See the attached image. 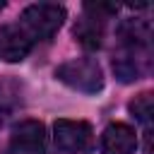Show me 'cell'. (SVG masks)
<instances>
[{"instance_id": "cell-6", "label": "cell", "mask_w": 154, "mask_h": 154, "mask_svg": "<svg viewBox=\"0 0 154 154\" xmlns=\"http://www.w3.org/2000/svg\"><path fill=\"white\" fill-rule=\"evenodd\" d=\"M31 38L24 34L19 24H5L0 26V58L7 63H19L29 55Z\"/></svg>"}, {"instance_id": "cell-7", "label": "cell", "mask_w": 154, "mask_h": 154, "mask_svg": "<svg viewBox=\"0 0 154 154\" xmlns=\"http://www.w3.org/2000/svg\"><path fill=\"white\" fill-rule=\"evenodd\" d=\"M137 149V135L125 123H111L101 132V154H132Z\"/></svg>"}, {"instance_id": "cell-1", "label": "cell", "mask_w": 154, "mask_h": 154, "mask_svg": "<svg viewBox=\"0 0 154 154\" xmlns=\"http://www.w3.org/2000/svg\"><path fill=\"white\" fill-rule=\"evenodd\" d=\"M65 19V7L55 5V2H36L29 5L22 17H19V26L24 29V34L31 41H46L51 38Z\"/></svg>"}, {"instance_id": "cell-2", "label": "cell", "mask_w": 154, "mask_h": 154, "mask_svg": "<svg viewBox=\"0 0 154 154\" xmlns=\"http://www.w3.org/2000/svg\"><path fill=\"white\" fill-rule=\"evenodd\" d=\"M55 77L82 94H96L103 87V72L94 58H72L55 67Z\"/></svg>"}, {"instance_id": "cell-11", "label": "cell", "mask_w": 154, "mask_h": 154, "mask_svg": "<svg viewBox=\"0 0 154 154\" xmlns=\"http://www.w3.org/2000/svg\"><path fill=\"white\" fill-rule=\"evenodd\" d=\"M2 7H5V2H0V10H2Z\"/></svg>"}, {"instance_id": "cell-10", "label": "cell", "mask_w": 154, "mask_h": 154, "mask_svg": "<svg viewBox=\"0 0 154 154\" xmlns=\"http://www.w3.org/2000/svg\"><path fill=\"white\" fill-rule=\"evenodd\" d=\"M130 113H132L137 120H142V123H149V118H152V113H154L152 94H149V91H144V94L135 96V99L130 101Z\"/></svg>"}, {"instance_id": "cell-4", "label": "cell", "mask_w": 154, "mask_h": 154, "mask_svg": "<svg viewBox=\"0 0 154 154\" xmlns=\"http://www.w3.org/2000/svg\"><path fill=\"white\" fill-rule=\"evenodd\" d=\"M10 152L12 154H48L46 125L38 120L17 123L10 135Z\"/></svg>"}, {"instance_id": "cell-8", "label": "cell", "mask_w": 154, "mask_h": 154, "mask_svg": "<svg viewBox=\"0 0 154 154\" xmlns=\"http://www.w3.org/2000/svg\"><path fill=\"white\" fill-rule=\"evenodd\" d=\"M75 36H77V41H79L84 48L94 51V48H99L101 41H103V22L87 14V17H82V19L75 24Z\"/></svg>"}, {"instance_id": "cell-9", "label": "cell", "mask_w": 154, "mask_h": 154, "mask_svg": "<svg viewBox=\"0 0 154 154\" xmlns=\"http://www.w3.org/2000/svg\"><path fill=\"white\" fill-rule=\"evenodd\" d=\"M19 103V89L14 82L10 79H0V123L5 120V116Z\"/></svg>"}, {"instance_id": "cell-5", "label": "cell", "mask_w": 154, "mask_h": 154, "mask_svg": "<svg viewBox=\"0 0 154 154\" xmlns=\"http://www.w3.org/2000/svg\"><path fill=\"white\" fill-rule=\"evenodd\" d=\"M149 46H123L113 55V72L120 82H135L149 72Z\"/></svg>"}, {"instance_id": "cell-3", "label": "cell", "mask_w": 154, "mask_h": 154, "mask_svg": "<svg viewBox=\"0 0 154 154\" xmlns=\"http://www.w3.org/2000/svg\"><path fill=\"white\" fill-rule=\"evenodd\" d=\"M53 142L67 154H84L94 147V130L87 120L60 118L53 123Z\"/></svg>"}]
</instances>
